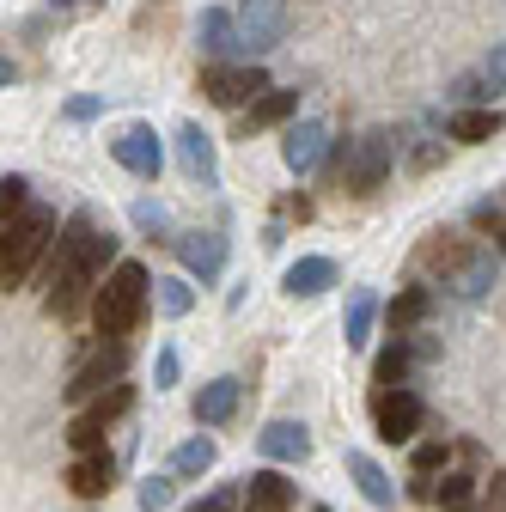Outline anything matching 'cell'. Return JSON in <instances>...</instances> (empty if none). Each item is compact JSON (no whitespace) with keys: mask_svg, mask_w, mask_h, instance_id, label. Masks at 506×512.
<instances>
[{"mask_svg":"<svg viewBox=\"0 0 506 512\" xmlns=\"http://www.w3.org/2000/svg\"><path fill=\"white\" fill-rule=\"evenodd\" d=\"M110 256H116V238L98 232L92 208H80V214L68 220V232L49 238V293H43V311L61 317V324H74V317L92 305L98 275H104Z\"/></svg>","mask_w":506,"mask_h":512,"instance_id":"1","label":"cell"},{"mask_svg":"<svg viewBox=\"0 0 506 512\" xmlns=\"http://www.w3.org/2000/svg\"><path fill=\"white\" fill-rule=\"evenodd\" d=\"M421 263L433 275H446V287L458 299H482L494 281H500V250H482V244H458V238H427L421 244Z\"/></svg>","mask_w":506,"mask_h":512,"instance_id":"2","label":"cell"},{"mask_svg":"<svg viewBox=\"0 0 506 512\" xmlns=\"http://www.w3.org/2000/svg\"><path fill=\"white\" fill-rule=\"evenodd\" d=\"M49 238H55V208H43V202H25L7 226H0V293H13L37 269Z\"/></svg>","mask_w":506,"mask_h":512,"instance_id":"3","label":"cell"},{"mask_svg":"<svg viewBox=\"0 0 506 512\" xmlns=\"http://www.w3.org/2000/svg\"><path fill=\"white\" fill-rule=\"evenodd\" d=\"M147 311V269L141 263H116L110 281L92 293V324H98V342H122Z\"/></svg>","mask_w":506,"mask_h":512,"instance_id":"4","label":"cell"},{"mask_svg":"<svg viewBox=\"0 0 506 512\" xmlns=\"http://www.w3.org/2000/svg\"><path fill=\"white\" fill-rule=\"evenodd\" d=\"M135 409V384H110V391H98L74 421H68V445H74V452H104V433L122 421V415H129Z\"/></svg>","mask_w":506,"mask_h":512,"instance_id":"5","label":"cell"},{"mask_svg":"<svg viewBox=\"0 0 506 512\" xmlns=\"http://www.w3.org/2000/svg\"><path fill=\"white\" fill-rule=\"evenodd\" d=\"M232 31H238V55H244V61L269 55V49L287 37V0H238Z\"/></svg>","mask_w":506,"mask_h":512,"instance_id":"6","label":"cell"},{"mask_svg":"<svg viewBox=\"0 0 506 512\" xmlns=\"http://www.w3.org/2000/svg\"><path fill=\"white\" fill-rule=\"evenodd\" d=\"M122 372H129V348H122V342H98V348H92V354L68 372L61 397H68V403H92L98 391H110V384H116Z\"/></svg>","mask_w":506,"mask_h":512,"instance_id":"7","label":"cell"},{"mask_svg":"<svg viewBox=\"0 0 506 512\" xmlns=\"http://www.w3.org/2000/svg\"><path fill=\"white\" fill-rule=\"evenodd\" d=\"M391 159H397V141L385 135V128H372V135L348 141V171H342V183L354 189V196H372V189L391 177Z\"/></svg>","mask_w":506,"mask_h":512,"instance_id":"8","label":"cell"},{"mask_svg":"<svg viewBox=\"0 0 506 512\" xmlns=\"http://www.w3.org/2000/svg\"><path fill=\"white\" fill-rule=\"evenodd\" d=\"M202 92H208L220 110H244V104H257V98L269 92V74L257 68V61H244V68L214 61V68H202Z\"/></svg>","mask_w":506,"mask_h":512,"instance_id":"9","label":"cell"},{"mask_svg":"<svg viewBox=\"0 0 506 512\" xmlns=\"http://www.w3.org/2000/svg\"><path fill=\"white\" fill-rule=\"evenodd\" d=\"M421 421H427V403L415 397V391H378L372 397V427H378V439H391V445H409L415 433H421Z\"/></svg>","mask_w":506,"mask_h":512,"instance_id":"10","label":"cell"},{"mask_svg":"<svg viewBox=\"0 0 506 512\" xmlns=\"http://www.w3.org/2000/svg\"><path fill=\"white\" fill-rule=\"evenodd\" d=\"M110 153H116V165H122V171H135L141 183H153V177H159V165H165V147H159V135H153L147 122L122 128V135L110 141Z\"/></svg>","mask_w":506,"mask_h":512,"instance_id":"11","label":"cell"},{"mask_svg":"<svg viewBox=\"0 0 506 512\" xmlns=\"http://www.w3.org/2000/svg\"><path fill=\"white\" fill-rule=\"evenodd\" d=\"M177 165H183V177H189V183H202V189H214V183H220L214 135H208L202 122H183V128H177Z\"/></svg>","mask_w":506,"mask_h":512,"instance_id":"12","label":"cell"},{"mask_svg":"<svg viewBox=\"0 0 506 512\" xmlns=\"http://www.w3.org/2000/svg\"><path fill=\"white\" fill-rule=\"evenodd\" d=\"M171 244H177V256H183V269L196 275L202 287L220 281V269H226V238H220V232H183V238H171Z\"/></svg>","mask_w":506,"mask_h":512,"instance_id":"13","label":"cell"},{"mask_svg":"<svg viewBox=\"0 0 506 512\" xmlns=\"http://www.w3.org/2000/svg\"><path fill=\"white\" fill-rule=\"evenodd\" d=\"M324 147H330V128L324 122H293L287 141H281V159H287L293 177H311V171L324 165Z\"/></svg>","mask_w":506,"mask_h":512,"instance_id":"14","label":"cell"},{"mask_svg":"<svg viewBox=\"0 0 506 512\" xmlns=\"http://www.w3.org/2000/svg\"><path fill=\"white\" fill-rule=\"evenodd\" d=\"M238 512H293V482L281 470H257L238 488Z\"/></svg>","mask_w":506,"mask_h":512,"instance_id":"15","label":"cell"},{"mask_svg":"<svg viewBox=\"0 0 506 512\" xmlns=\"http://www.w3.org/2000/svg\"><path fill=\"white\" fill-rule=\"evenodd\" d=\"M257 452L269 464H305L311 458V433H305V421H269L257 433Z\"/></svg>","mask_w":506,"mask_h":512,"instance_id":"16","label":"cell"},{"mask_svg":"<svg viewBox=\"0 0 506 512\" xmlns=\"http://www.w3.org/2000/svg\"><path fill=\"white\" fill-rule=\"evenodd\" d=\"M238 391H244L238 378H214V384H202V391H196V421H202V427H226V421L238 415Z\"/></svg>","mask_w":506,"mask_h":512,"instance_id":"17","label":"cell"},{"mask_svg":"<svg viewBox=\"0 0 506 512\" xmlns=\"http://www.w3.org/2000/svg\"><path fill=\"white\" fill-rule=\"evenodd\" d=\"M281 287L293 299H318L324 287H336V263H330V256H299V263L281 275Z\"/></svg>","mask_w":506,"mask_h":512,"instance_id":"18","label":"cell"},{"mask_svg":"<svg viewBox=\"0 0 506 512\" xmlns=\"http://www.w3.org/2000/svg\"><path fill=\"white\" fill-rule=\"evenodd\" d=\"M110 476H116L110 452H80V458L68 464V488H74L80 500H98V494H110Z\"/></svg>","mask_w":506,"mask_h":512,"instance_id":"19","label":"cell"},{"mask_svg":"<svg viewBox=\"0 0 506 512\" xmlns=\"http://www.w3.org/2000/svg\"><path fill=\"white\" fill-rule=\"evenodd\" d=\"M348 476H354V488L385 512V506H397V482L378 470V458H366V452H348Z\"/></svg>","mask_w":506,"mask_h":512,"instance_id":"20","label":"cell"},{"mask_svg":"<svg viewBox=\"0 0 506 512\" xmlns=\"http://www.w3.org/2000/svg\"><path fill=\"white\" fill-rule=\"evenodd\" d=\"M293 110H299V92H275V86H269V92H263L257 104L244 110V122H238V135L250 141V135H257V128H275V122H287Z\"/></svg>","mask_w":506,"mask_h":512,"instance_id":"21","label":"cell"},{"mask_svg":"<svg viewBox=\"0 0 506 512\" xmlns=\"http://www.w3.org/2000/svg\"><path fill=\"white\" fill-rule=\"evenodd\" d=\"M427 311H433V293H427V287H403V293L391 299V311H385V317H391V336H415V330L427 324Z\"/></svg>","mask_w":506,"mask_h":512,"instance_id":"22","label":"cell"},{"mask_svg":"<svg viewBox=\"0 0 506 512\" xmlns=\"http://www.w3.org/2000/svg\"><path fill=\"white\" fill-rule=\"evenodd\" d=\"M372 317H378V293H372V287H354V293H348V311H342V336H348V348H366Z\"/></svg>","mask_w":506,"mask_h":512,"instance_id":"23","label":"cell"},{"mask_svg":"<svg viewBox=\"0 0 506 512\" xmlns=\"http://www.w3.org/2000/svg\"><path fill=\"white\" fill-rule=\"evenodd\" d=\"M196 43H202V55H238V31H232V13L208 7V13L196 19Z\"/></svg>","mask_w":506,"mask_h":512,"instance_id":"24","label":"cell"},{"mask_svg":"<svg viewBox=\"0 0 506 512\" xmlns=\"http://www.w3.org/2000/svg\"><path fill=\"white\" fill-rule=\"evenodd\" d=\"M409 366H415V354H409V342L397 336V342H391L385 354H378V360H372V378H378V384H385V391H397V384L409 378Z\"/></svg>","mask_w":506,"mask_h":512,"instance_id":"25","label":"cell"},{"mask_svg":"<svg viewBox=\"0 0 506 512\" xmlns=\"http://www.w3.org/2000/svg\"><path fill=\"white\" fill-rule=\"evenodd\" d=\"M214 470V439H183L171 452V476H208Z\"/></svg>","mask_w":506,"mask_h":512,"instance_id":"26","label":"cell"},{"mask_svg":"<svg viewBox=\"0 0 506 512\" xmlns=\"http://www.w3.org/2000/svg\"><path fill=\"white\" fill-rule=\"evenodd\" d=\"M500 135V110H464L452 116V141H494Z\"/></svg>","mask_w":506,"mask_h":512,"instance_id":"27","label":"cell"},{"mask_svg":"<svg viewBox=\"0 0 506 512\" xmlns=\"http://www.w3.org/2000/svg\"><path fill=\"white\" fill-rule=\"evenodd\" d=\"M153 299H159L165 317H183L189 305H196V287H189L183 275H165V281H153Z\"/></svg>","mask_w":506,"mask_h":512,"instance_id":"28","label":"cell"},{"mask_svg":"<svg viewBox=\"0 0 506 512\" xmlns=\"http://www.w3.org/2000/svg\"><path fill=\"white\" fill-rule=\"evenodd\" d=\"M470 226H476L482 238H494V250H500V226H506V214H500V196H482V202L470 208Z\"/></svg>","mask_w":506,"mask_h":512,"instance_id":"29","label":"cell"},{"mask_svg":"<svg viewBox=\"0 0 506 512\" xmlns=\"http://www.w3.org/2000/svg\"><path fill=\"white\" fill-rule=\"evenodd\" d=\"M25 202H31V196H25V177H0V226H7Z\"/></svg>","mask_w":506,"mask_h":512,"instance_id":"30","label":"cell"},{"mask_svg":"<svg viewBox=\"0 0 506 512\" xmlns=\"http://www.w3.org/2000/svg\"><path fill=\"white\" fill-rule=\"evenodd\" d=\"M135 500H141V512H165L171 506V476H147Z\"/></svg>","mask_w":506,"mask_h":512,"instance_id":"31","label":"cell"},{"mask_svg":"<svg viewBox=\"0 0 506 512\" xmlns=\"http://www.w3.org/2000/svg\"><path fill=\"white\" fill-rule=\"evenodd\" d=\"M470 488H476V482H470V476H446V482H433V488H427V494H433V500H439V506H458V500H470Z\"/></svg>","mask_w":506,"mask_h":512,"instance_id":"32","label":"cell"},{"mask_svg":"<svg viewBox=\"0 0 506 512\" xmlns=\"http://www.w3.org/2000/svg\"><path fill=\"white\" fill-rule=\"evenodd\" d=\"M409 464L427 476V470H439V464H446V439H421L415 445V452H409Z\"/></svg>","mask_w":506,"mask_h":512,"instance_id":"33","label":"cell"},{"mask_svg":"<svg viewBox=\"0 0 506 512\" xmlns=\"http://www.w3.org/2000/svg\"><path fill=\"white\" fill-rule=\"evenodd\" d=\"M177 372H183L177 348H159V360H153V391H171V384H177Z\"/></svg>","mask_w":506,"mask_h":512,"instance_id":"34","label":"cell"},{"mask_svg":"<svg viewBox=\"0 0 506 512\" xmlns=\"http://www.w3.org/2000/svg\"><path fill=\"white\" fill-rule=\"evenodd\" d=\"M129 214H135V226H141V232H165V226H171V220H165V208H159V202H135V208H129Z\"/></svg>","mask_w":506,"mask_h":512,"instance_id":"35","label":"cell"},{"mask_svg":"<svg viewBox=\"0 0 506 512\" xmlns=\"http://www.w3.org/2000/svg\"><path fill=\"white\" fill-rule=\"evenodd\" d=\"M189 512H238V488H214L208 500H196Z\"/></svg>","mask_w":506,"mask_h":512,"instance_id":"36","label":"cell"},{"mask_svg":"<svg viewBox=\"0 0 506 512\" xmlns=\"http://www.w3.org/2000/svg\"><path fill=\"white\" fill-rule=\"evenodd\" d=\"M342 171H348V141H330V147H324V177L342 183Z\"/></svg>","mask_w":506,"mask_h":512,"instance_id":"37","label":"cell"},{"mask_svg":"<svg viewBox=\"0 0 506 512\" xmlns=\"http://www.w3.org/2000/svg\"><path fill=\"white\" fill-rule=\"evenodd\" d=\"M104 110V98H68V122H92Z\"/></svg>","mask_w":506,"mask_h":512,"instance_id":"38","label":"cell"},{"mask_svg":"<svg viewBox=\"0 0 506 512\" xmlns=\"http://www.w3.org/2000/svg\"><path fill=\"white\" fill-rule=\"evenodd\" d=\"M13 80H19V68H13L7 55H0V86H13Z\"/></svg>","mask_w":506,"mask_h":512,"instance_id":"39","label":"cell"},{"mask_svg":"<svg viewBox=\"0 0 506 512\" xmlns=\"http://www.w3.org/2000/svg\"><path fill=\"white\" fill-rule=\"evenodd\" d=\"M439 512H476V506H470V500H458V506H439Z\"/></svg>","mask_w":506,"mask_h":512,"instance_id":"40","label":"cell"},{"mask_svg":"<svg viewBox=\"0 0 506 512\" xmlns=\"http://www.w3.org/2000/svg\"><path fill=\"white\" fill-rule=\"evenodd\" d=\"M49 7H74V0H49Z\"/></svg>","mask_w":506,"mask_h":512,"instance_id":"41","label":"cell"},{"mask_svg":"<svg viewBox=\"0 0 506 512\" xmlns=\"http://www.w3.org/2000/svg\"><path fill=\"white\" fill-rule=\"evenodd\" d=\"M311 512H330V506H311Z\"/></svg>","mask_w":506,"mask_h":512,"instance_id":"42","label":"cell"}]
</instances>
